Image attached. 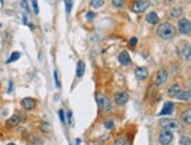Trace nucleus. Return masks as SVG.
Wrapping results in <instances>:
<instances>
[{"instance_id": "f257e3e1", "label": "nucleus", "mask_w": 191, "mask_h": 145, "mask_svg": "<svg viewBox=\"0 0 191 145\" xmlns=\"http://www.w3.org/2000/svg\"><path fill=\"white\" fill-rule=\"evenodd\" d=\"M157 33H158V36H159L162 39L166 40V39H171V38L175 37V34H176V28H175V26H173L172 24H170V23H162V24L158 26Z\"/></svg>"}, {"instance_id": "f03ea898", "label": "nucleus", "mask_w": 191, "mask_h": 145, "mask_svg": "<svg viewBox=\"0 0 191 145\" xmlns=\"http://www.w3.org/2000/svg\"><path fill=\"white\" fill-rule=\"evenodd\" d=\"M159 125L163 130H167L171 132L175 131H180V125L176 119H170V118H165V119H160L159 120Z\"/></svg>"}, {"instance_id": "7ed1b4c3", "label": "nucleus", "mask_w": 191, "mask_h": 145, "mask_svg": "<svg viewBox=\"0 0 191 145\" xmlns=\"http://www.w3.org/2000/svg\"><path fill=\"white\" fill-rule=\"evenodd\" d=\"M97 103H98V105H99V107L100 109H103L104 111H110L111 109H112V103H111V100L108 98V97H105L104 95H98L97 96Z\"/></svg>"}, {"instance_id": "20e7f679", "label": "nucleus", "mask_w": 191, "mask_h": 145, "mask_svg": "<svg viewBox=\"0 0 191 145\" xmlns=\"http://www.w3.org/2000/svg\"><path fill=\"white\" fill-rule=\"evenodd\" d=\"M173 140V134L171 131H167V130H163L160 133H159V137H158V141L160 145H169L171 141Z\"/></svg>"}, {"instance_id": "39448f33", "label": "nucleus", "mask_w": 191, "mask_h": 145, "mask_svg": "<svg viewBox=\"0 0 191 145\" xmlns=\"http://www.w3.org/2000/svg\"><path fill=\"white\" fill-rule=\"evenodd\" d=\"M178 30L182 34H189L191 31V24L187 18H180L178 20Z\"/></svg>"}, {"instance_id": "423d86ee", "label": "nucleus", "mask_w": 191, "mask_h": 145, "mask_svg": "<svg viewBox=\"0 0 191 145\" xmlns=\"http://www.w3.org/2000/svg\"><path fill=\"white\" fill-rule=\"evenodd\" d=\"M149 6H150V1H149V0H137V1H135L133 5H132V10L135 12H137V13H142Z\"/></svg>"}, {"instance_id": "0eeeda50", "label": "nucleus", "mask_w": 191, "mask_h": 145, "mask_svg": "<svg viewBox=\"0 0 191 145\" xmlns=\"http://www.w3.org/2000/svg\"><path fill=\"white\" fill-rule=\"evenodd\" d=\"M167 77H169V73L165 68H162L157 72V76H156V85L158 86H162L166 83L167 80Z\"/></svg>"}, {"instance_id": "6e6552de", "label": "nucleus", "mask_w": 191, "mask_h": 145, "mask_svg": "<svg viewBox=\"0 0 191 145\" xmlns=\"http://www.w3.org/2000/svg\"><path fill=\"white\" fill-rule=\"evenodd\" d=\"M135 76H136V78H137L138 80H144V79H146L148 76H149V71H148V68L144 67V66L138 67V68L135 70Z\"/></svg>"}, {"instance_id": "1a4fd4ad", "label": "nucleus", "mask_w": 191, "mask_h": 145, "mask_svg": "<svg viewBox=\"0 0 191 145\" xmlns=\"http://www.w3.org/2000/svg\"><path fill=\"white\" fill-rule=\"evenodd\" d=\"M129 100V95L126 92H117L115 95V102L118 105H124Z\"/></svg>"}, {"instance_id": "9d476101", "label": "nucleus", "mask_w": 191, "mask_h": 145, "mask_svg": "<svg viewBox=\"0 0 191 145\" xmlns=\"http://www.w3.org/2000/svg\"><path fill=\"white\" fill-rule=\"evenodd\" d=\"M175 110V104L171 102H166L162 109V111L158 113L159 116H166V114H172Z\"/></svg>"}, {"instance_id": "9b49d317", "label": "nucleus", "mask_w": 191, "mask_h": 145, "mask_svg": "<svg viewBox=\"0 0 191 145\" xmlns=\"http://www.w3.org/2000/svg\"><path fill=\"white\" fill-rule=\"evenodd\" d=\"M180 90L182 89H180V86L178 84H172L169 87V90H167V96L171 97V98H177V96L180 92Z\"/></svg>"}, {"instance_id": "f8f14e48", "label": "nucleus", "mask_w": 191, "mask_h": 145, "mask_svg": "<svg viewBox=\"0 0 191 145\" xmlns=\"http://www.w3.org/2000/svg\"><path fill=\"white\" fill-rule=\"evenodd\" d=\"M21 105H23V107H24L25 110H32V109H34V106H36V100H34L33 98L27 97V98H24V99L21 100Z\"/></svg>"}, {"instance_id": "ddd939ff", "label": "nucleus", "mask_w": 191, "mask_h": 145, "mask_svg": "<svg viewBox=\"0 0 191 145\" xmlns=\"http://www.w3.org/2000/svg\"><path fill=\"white\" fill-rule=\"evenodd\" d=\"M118 61H119L122 65H129V64L131 63V58H130L129 52L123 51L122 53H119V55H118Z\"/></svg>"}, {"instance_id": "4468645a", "label": "nucleus", "mask_w": 191, "mask_h": 145, "mask_svg": "<svg viewBox=\"0 0 191 145\" xmlns=\"http://www.w3.org/2000/svg\"><path fill=\"white\" fill-rule=\"evenodd\" d=\"M20 122H21L20 117H19L18 114H13V116L7 120V126H9V127H16V126H18V125L20 124Z\"/></svg>"}, {"instance_id": "2eb2a0df", "label": "nucleus", "mask_w": 191, "mask_h": 145, "mask_svg": "<svg viewBox=\"0 0 191 145\" xmlns=\"http://www.w3.org/2000/svg\"><path fill=\"white\" fill-rule=\"evenodd\" d=\"M146 21L151 25H156L158 21H159V17L156 12H150L148 16H146Z\"/></svg>"}, {"instance_id": "dca6fc26", "label": "nucleus", "mask_w": 191, "mask_h": 145, "mask_svg": "<svg viewBox=\"0 0 191 145\" xmlns=\"http://www.w3.org/2000/svg\"><path fill=\"white\" fill-rule=\"evenodd\" d=\"M180 120H182L184 124H186V125H190V124H191V110H190V109H187L186 111H184V112L182 113Z\"/></svg>"}, {"instance_id": "f3484780", "label": "nucleus", "mask_w": 191, "mask_h": 145, "mask_svg": "<svg viewBox=\"0 0 191 145\" xmlns=\"http://www.w3.org/2000/svg\"><path fill=\"white\" fill-rule=\"evenodd\" d=\"M84 72H85V63L80 60L78 63V65H77V77L81 78L84 76Z\"/></svg>"}, {"instance_id": "a211bd4d", "label": "nucleus", "mask_w": 191, "mask_h": 145, "mask_svg": "<svg viewBox=\"0 0 191 145\" xmlns=\"http://www.w3.org/2000/svg\"><path fill=\"white\" fill-rule=\"evenodd\" d=\"M182 13H183V11L180 9H172L169 12V17L171 19H176V18H179L182 16Z\"/></svg>"}, {"instance_id": "6ab92c4d", "label": "nucleus", "mask_w": 191, "mask_h": 145, "mask_svg": "<svg viewBox=\"0 0 191 145\" xmlns=\"http://www.w3.org/2000/svg\"><path fill=\"white\" fill-rule=\"evenodd\" d=\"M177 98L180 99V100H189L190 99V90H186V91H182L180 90V92L178 93Z\"/></svg>"}, {"instance_id": "aec40b11", "label": "nucleus", "mask_w": 191, "mask_h": 145, "mask_svg": "<svg viewBox=\"0 0 191 145\" xmlns=\"http://www.w3.org/2000/svg\"><path fill=\"white\" fill-rule=\"evenodd\" d=\"M104 5V0H91V6L93 9H100Z\"/></svg>"}, {"instance_id": "412c9836", "label": "nucleus", "mask_w": 191, "mask_h": 145, "mask_svg": "<svg viewBox=\"0 0 191 145\" xmlns=\"http://www.w3.org/2000/svg\"><path fill=\"white\" fill-rule=\"evenodd\" d=\"M53 78H54V82H56V86L58 89H60V86H61V84H60V77H59V72L57 70H54V72H53Z\"/></svg>"}, {"instance_id": "4be33fe9", "label": "nucleus", "mask_w": 191, "mask_h": 145, "mask_svg": "<svg viewBox=\"0 0 191 145\" xmlns=\"http://www.w3.org/2000/svg\"><path fill=\"white\" fill-rule=\"evenodd\" d=\"M179 145H191L190 138H189V137H186V136L180 137V139H179Z\"/></svg>"}, {"instance_id": "5701e85b", "label": "nucleus", "mask_w": 191, "mask_h": 145, "mask_svg": "<svg viewBox=\"0 0 191 145\" xmlns=\"http://www.w3.org/2000/svg\"><path fill=\"white\" fill-rule=\"evenodd\" d=\"M72 7H73V0H65V9L67 13L72 11Z\"/></svg>"}, {"instance_id": "b1692460", "label": "nucleus", "mask_w": 191, "mask_h": 145, "mask_svg": "<svg viewBox=\"0 0 191 145\" xmlns=\"http://www.w3.org/2000/svg\"><path fill=\"white\" fill-rule=\"evenodd\" d=\"M111 1L116 9H122L124 6V0H111Z\"/></svg>"}, {"instance_id": "393cba45", "label": "nucleus", "mask_w": 191, "mask_h": 145, "mask_svg": "<svg viewBox=\"0 0 191 145\" xmlns=\"http://www.w3.org/2000/svg\"><path fill=\"white\" fill-rule=\"evenodd\" d=\"M19 57H20V53H19V52H13V53L11 54L10 59L7 60V63H13V61L18 60V59H19Z\"/></svg>"}, {"instance_id": "a878e982", "label": "nucleus", "mask_w": 191, "mask_h": 145, "mask_svg": "<svg viewBox=\"0 0 191 145\" xmlns=\"http://www.w3.org/2000/svg\"><path fill=\"white\" fill-rule=\"evenodd\" d=\"M183 58H185L186 60L190 59V46L189 45L183 50Z\"/></svg>"}, {"instance_id": "bb28decb", "label": "nucleus", "mask_w": 191, "mask_h": 145, "mask_svg": "<svg viewBox=\"0 0 191 145\" xmlns=\"http://www.w3.org/2000/svg\"><path fill=\"white\" fill-rule=\"evenodd\" d=\"M32 6L34 14H39V5H38V0H32Z\"/></svg>"}, {"instance_id": "cd10ccee", "label": "nucleus", "mask_w": 191, "mask_h": 145, "mask_svg": "<svg viewBox=\"0 0 191 145\" xmlns=\"http://www.w3.org/2000/svg\"><path fill=\"white\" fill-rule=\"evenodd\" d=\"M104 125H105V127L109 129V130H113V127H115V124H113L112 120H106V122L104 123Z\"/></svg>"}, {"instance_id": "c85d7f7f", "label": "nucleus", "mask_w": 191, "mask_h": 145, "mask_svg": "<svg viewBox=\"0 0 191 145\" xmlns=\"http://www.w3.org/2000/svg\"><path fill=\"white\" fill-rule=\"evenodd\" d=\"M125 144H126L125 138H117L115 141V145H125Z\"/></svg>"}, {"instance_id": "c756f323", "label": "nucleus", "mask_w": 191, "mask_h": 145, "mask_svg": "<svg viewBox=\"0 0 191 145\" xmlns=\"http://www.w3.org/2000/svg\"><path fill=\"white\" fill-rule=\"evenodd\" d=\"M94 17H96V14H94L93 12H91V11L86 13V19H87V20H93Z\"/></svg>"}, {"instance_id": "7c9ffc66", "label": "nucleus", "mask_w": 191, "mask_h": 145, "mask_svg": "<svg viewBox=\"0 0 191 145\" xmlns=\"http://www.w3.org/2000/svg\"><path fill=\"white\" fill-rule=\"evenodd\" d=\"M59 118H60L61 123H65V112L63 110H59Z\"/></svg>"}, {"instance_id": "2f4dec72", "label": "nucleus", "mask_w": 191, "mask_h": 145, "mask_svg": "<svg viewBox=\"0 0 191 145\" xmlns=\"http://www.w3.org/2000/svg\"><path fill=\"white\" fill-rule=\"evenodd\" d=\"M66 114H67V124L71 125V124H72V112L70 111V112H67Z\"/></svg>"}, {"instance_id": "473e14b6", "label": "nucleus", "mask_w": 191, "mask_h": 145, "mask_svg": "<svg viewBox=\"0 0 191 145\" xmlns=\"http://www.w3.org/2000/svg\"><path fill=\"white\" fill-rule=\"evenodd\" d=\"M137 41H138V39H137L136 37H133V38H131V40H130V45H131V46H136Z\"/></svg>"}, {"instance_id": "72a5a7b5", "label": "nucleus", "mask_w": 191, "mask_h": 145, "mask_svg": "<svg viewBox=\"0 0 191 145\" xmlns=\"http://www.w3.org/2000/svg\"><path fill=\"white\" fill-rule=\"evenodd\" d=\"M23 6L25 7V10L29 11V6H27V3H26V0H23Z\"/></svg>"}, {"instance_id": "f704fd0d", "label": "nucleus", "mask_w": 191, "mask_h": 145, "mask_svg": "<svg viewBox=\"0 0 191 145\" xmlns=\"http://www.w3.org/2000/svg\"><path fill=\"white\" fill-rule=\"evenodd\" d=\"M12 90V82H10V87H9V92H11Z\"/></svg>"}, {"instance_id": "c9c22d12", "label": "nucleus", "mask_w": 191, "mask_h": 145, "mask_svg": "<svg viewBox=\"0 0 191 145\" xmlns=\"http://www.w3.org/2000/svg\"><path fill=\"white\" fill-rule=\"evenodd\" d=\"M76 141H77V145H79V144H80V141H81V140H80V139H79V138H77V140H76Z\"/></svg>"}, {"instance_id": "e433bc0d", "label": "nucleus", "mask_w": 191, "mask_h": 145, "mask_svg": "<svg viewBox=\"0 0 191 145\" xmlns=\"http://www.w3.org/2000/svg\"><path fill=\"white\" fill-rule=\"evenodd\" d=\"M7 145H16V144H13V143H9Z\"/></svg>"}]
</instances>
